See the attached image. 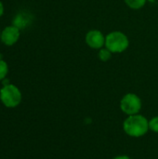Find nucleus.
<instances>
[{"label":"nucleus","instance_id":"nucleus-1","mask_svg":"<svg viewBox=\"0 0 158 159\" xmlns=\"http://www.w3.org/2000/svg\"><path fill=\"white\" fill-rule=\"evenodd\" d=\"M124 132L132 138H141L149 131V120L142 115L129 116L123 122Z\"/></svg>","mask_w":158,"mask_h":159},{"label":"nucleus","instance_id":"nucleus-2","mask_svg":"<svg viewBox=\"0 0 158 159\" xmlns=\"http://www.w3.org/2000/svg\"><path fill=\"white\" fill-rule=\"evenodd\" d=\"M129 46V40L128 36L119 31H114L109 33L105 36V48H107L112 53H122L128 49Z\"/></svg>","mask_w":158,"mask_h":159},{"label":"nucleus","instance_id":"nucleus-3","mask_svg":"<svg viewBox=\"0 0 158 159\" xmlns=\"http://www.w3.org/2000/svg\"><path fill=\"white\" fill-rule=\"evenodd\" d=\"M0 100L7 108L17 107L21 102V92L12 84L6 85L0 89Z\"/></svg>","mask_w":158,"mask_h":159},{"label":"nucleus","instance_id":"nucleus-4","mask_svg":"<svg viewBox=\"0 0 158 159\" xmlns=\"http://www.w3.org/2000/svg\"><path fill=\"white\" fill-rule=\"evenodd\" d=\"M142 100L135 93H127L122 97L120 101V109L127 116L139 114L142 110Z\"/></svg>","mask_w":158,"mask_h":159},{"label":"nucleus","instance_id":"nucleus-5","mask_svg":"<svg viewBox=\"0 0 158 159\" xmlns=\"http://www.w3.org/2000/svg\"><path fill=\"white\" fill-rule=\"evenodd\" d=\"M87 45L93 49H101L105 46V36L104 34L96 29L90 30L86 34Z\"/></svg>","mask_w":158,"mask_h":159},{"label":"nucleus","instance_id":"nucleus-6","mask_svg":"<svg viewBox=\"0 0 158 159\" xmlns=\"http://www.w3.org/2000/svg\"><path fill=\"white\" fill-rule=\"evenodd\" d=\"M20 38V29L14 25L6 27L1 33V41L7 46H12Z\"/></svg>","mask_w":158,"mask_h":159},{"label":"nucleus","instance_id":"nucleus-7","mask_svg":"<svg viewBox=\"0 0 158 159\" xmlns=\"http://www.w3.org/2000/svg\"><path fill=\"white\" fill-rule=\"evenodd\" d=\"M13 22H14L13 24L14 26L18 27L19 29H22L30 22V16L25 13H19L15 17Z\"/></svg>","mask_w":158,"mask_h":159},{"label":"nucleus","instance_id":"nucleus-8","mask_svg":"<svg viewBox=\"0 0 158 159\" xmlns=\"http://www.w3.org/2000/svg\"><path fill=\"white\" fill-rule=\"evenodd\" d=\"M146 1L147 0H125V3L129 8L138 10L145 6Z\"/></svg>","mask_w":158,"mask_h":159},{"label":"nucleus","instance_id":"nucleus-9","mask_svg":"<svg viewBox=\"0 0 158 159\" xmlns=\"http://www.w3.org/2000/svg\"><path fill=\"white\" fill-rule=\"evenodd\" d=\"M112 55H113V53L105 47L99 49V52H98V58L100 59V61H104V62L108 61L112 58Z\"/></svg>","mask_w":158,"mask_h":159},{"label":"nucleus","instance_id":"nucleus-10","mask_svg":"<svg viewBox=\"0 0 158 159\" xmlns=\"http://www.w3.org/2000/svg\"><path fill=\"white\" fill-rule=\"evenodd\" d=\"M7 73H8V66H7V63L5 61L0 60V81L6 78Z\"/></svg>","mask_w":158,"mask_h":159},{"label":"nucleus","instance_id":"nucleus-11","mask_svg":"<svg viewBox=\"0 0 158 159\" xmlns=\"http://www.w3.org/2000/svg\"><path fill=\"white\" fill-rule=\"evenodd\" d=\"M149 130L154 133H158V116L149 120Z\"/></svg>","mask_w":158,"mask_h":159},{"label":"nucleus","instance_id":"nucleus-12","mask_svg":"<svg viewBox=\"0 0 158 159\" xmlns=\"http://www.w3.org/2000/svg\"><path fill=\"white\" fill-rule=\"evenodd\" d=\"M113 159H131L129 156H126V155H121V156H117L115 157H114Z\"/></svg>","mask_w":158,"mask_h":159},{"label":"nucleus","instance_id":"nucleus-13","mask_svg":"<svg viewBox=\"0 0 158 159\" xmlns=\"http://www.w3.org/2000/svg\"><path fill=\"white\" fill-rule=\"evenodd\" d=\"M3 13H4V6H3L2 2L0 1V17L3 15Z\"/></svg>","mask_w":158,"mask_h":159},{"label":"nucleus","instance_id":"nucleus-14","mask_svg":"<svg viewBox=\"0 0 158 159\" xmlns=\"http://www.w3.org/2000/svg\"><path fill=\"white\" fill-rule=\"evenodd\" d=\"M2 58H3V55H2V54H0V60H2Z\"/></svg>","mask_w":158,"mask_h":159},{"label":"nucleus","instance_id":"nucleus-15","mask_svg":"<svg viewBox=\"0 0 158 159\" xmlns=\"http://www.w3.org/2000/svg\"><path fill=\"white\" fill-rule=\"evenodd\" d=\"M0 39H1V33H0Z\"/></svg>","mask_w":158,"mask_h":159}]
</instances>
